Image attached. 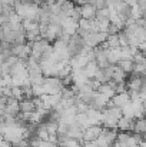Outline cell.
<instances>
[{
  "label": "cell",
  "mask_w": 146,
  "mask_h": 147,
  "mask_svg": "<svg viewBox=\"0 0 146 147\" xmlns=\"http://www.w3.org/2000/svg\"><path fill=\"white\" fill-rule=\"evenodd\" d=\"M43 90H45V94H59L63 90L62 80L57 77H45L43 79Z\"/></svg>",
  "instance_id": "cell-1"
},
{
  "label": "cell",
  "mask_w": 146,
  "mask_h": 147,
  "mask_svg": "<svg viewBox=\"0 0 146 147\" xmlns=\"http://www.w3.org/2000/svg\"><path fill=\"white\" fill-rule=\"evenodd\" d=\"M102 129H103L102 126H90V127H88L86 130H83L82 142H95L97 137L100 136Z\"/></svg>",
  "instance_id": "cell-2"
},
{
  "label": "cell",
  "mask_w": 146,
  "mask_h": 147,
  "mask_svg": "<svg viewBox=\"0 0 146 147\" xmlns=\"http://www.w3.org/2000/svg\"><path fill=\"white\" fill-rule=\"evenodd\" d=\"M146 84V80H145V76H135L132 74L129 82L126 83V90H135V92H139V89L142 86Z\"/></svg>",
  "instance_id": "cell-3"
},
{
  "label": "cell",
  "mask_w": 146,
  "mask_h": 147,
  "mask_svg": "<svg viewBox=\"0 0 146 147\" xmlns=\"http://www.w3.org/2000/svg\"><path fill=\"white\" fill-rule=\"evenodd\" d=\"M129 101H130V98H129V94H128V90L123 92V93H116L113 97L110 98V104L115 106V107H119L120 110H122V107L126 106Z\"/></svg>",
  "instance_id": "cell-4"
},
{
  "label": "cell",
  "mask_w": 146,
  "mask_h": 147,
  "mask_svg": "<svg viewBox=\"0 0 146 147\" xmlns=\"http://www.w3.org/2000/svg\"><path fill=\"white\" fill-rule=\"evenodd\" d=\"M79 13H80V17L82 19H86V20H92L95 19V14H96V9L89 4V3H85L79 7Z\"/></svg>",
  "instance_id": "cell-5"
},
{
  "label": "cell",
  "mask_w": 146,
  "mask_h": 147,
  "mask_svg": "<svg viewBox=\"0 0 146 147\" xmlns=\"http://www.w3.org/2000/svg\"><path fill=\"white\" fill-rule=\"evenodd\" d=\"M20 113L19 110V101L13 97H9L6 101V110H4V114H10V116H17Z\"/></svg>",
  "instance_id": "cell-6"
},
{
  "label": "cell",
  "mask_w": 146,
  "mask_h": 147,
  "mask_svg": "<svg viewBox=\"0 0 146 147\" xmlns=\"http://www.w3.org/2000/svg\"><path fill=\"white\" fill-rule=\"evenodd\" d=\"M133 121H135L133 119H129V117H125V116H122V117L117 120L116 129H119L120 131H132Z\"/></svg>",
  "instance_id": "cell-7"
},
{
  "label": "cell",
  "mask_w": 146,
  "mask_h": 147,
  "mask_svg": "<svg viewBox=\"0 0 146 147\" xmlns=\"http://www.w3.org/2000/svg\"><path fill=\"white\" fill-rule=\"evenodd\" d=\"M86 116L89 119V123L90 126H100V119H102V111L95 110V109H88L86 111Z\"/></svg>",
  "instance_id": "cell-8"
},
{
  "label": "cell",
  "mask_w": 146,
  "mask_h": 147,
  "mask_svg": "<svg viewBox=\"0 0 146 147\" xmlns=\"http://www.w3.org/2000/svg\"><path fill=\"white\" fill-rule=\"evenodd\" d=\"M96 92L99 93V94H103L105 97H107L109 100L116 94L113 86H110L109 83H102V84H99V87L96 89Z\"/></svg>",
  "instance_id": "cell-9"
},
{
  "label": "cell",
  "mask_w": 146,
  "mask_h": 147,
  "mask_svg": "<svg viewBox=\"0 0 146 147\" xmlns=\"http://www.w3.org/2000/svg\"><path fill=\"white\" fill-rule=\"evenodd\" d=\"M19 110H20V113H33L36 110V107H35L32 98H23L19 101Z\"/></svg>",
  "instance_id": "cell-10"
},
{
  "label": "cell",
  "mask_w": 146,
  "mask_h": 147,
  "mask_svg": "<svg viewBox=\"0 0 146 147\" xmlns=\"http://www.w3.org/2000/svg\"><path fill=\"white\" fill-rule=\"evenodd\" d=\"M126 77H128V74L123 73L116 64H113V71H112L110 80L115 82V83H123V82H126Z\"/></svg>",
  "instance_id": "cell-11"
},
{
  "label": "cell",
  "mask_w": 146,
  "mask_h": 147,
  "mask_svg": "<svg viewBox=\"0 0 146 147\" xmlns=\"http://www.w3.org/2000/svg\"><path fill=\"white\" fill-rule=\"evenodd\" d=\"M146 130V121L145 119H136L133 121V126H132V133H136V134H145Z\"/></svg>",
  "instance_id": "cell-12"
},
{
  "label": "cell",
  "mask_w": 146,
  "mask_h": 147,
  "mask_svg": "<svg viewBox=\"0 0 146 147\" xmlns=\"http://www.w3.org/2000/svg\"><path fill=\"white\" fill-rule=\"evenodd\" d=\"M107 61L109 64H117L120 61V47L107 50Z\"/></svg>",
  "instance_id": "cell-13"
},
{
  "label": "cell",
  "mask_w": 146,
  "mask_h": 147,
  "mask_svg": "<svg viewBox=\"0 0 146 147\" xmlns=\"http://www.w3.org/2000/svg\"><path fill=\"white\" fill-rule=\"evenodd\" d=\"M99 69L96 64V61L93 60V61H89L85 67H83V71H85V74H86V77L90 80V79H93V76H95V73H96V70Z\"/></svg>",
  "instance_id": "cell-14"
},
{
  "label": "cell",
  "mask_w": 146,
  "mask_h": 147,
  "mask_svg": "<svg viewBox=\"0 0 146 147\" xmlns=\"http://www.w3.org/2000/svg\"><path fill=\"white\" fill-rule=\"evenodd\" d=\"M116 66H117L123 73H126V74H130L132 70H133V61H132V60H120Z\"/></svg>",
  "instance_id": "cell-15"
},
{
  "label": "cell",
  "mask_w": 146,
  "mask_h": 147,
  "mask_svg": "<svg viewBox=\"0 0 146 147\" xmlns=\"http://www.w3.org/2000/svg\"><path fill=\"white\" fill-rule=\"evenodd\" d=\"M35 137H37L40 140H48L49 139V134L46 131V129H45V124H42V123L39 124V127H37L36 133H35Z\"/></svg>",
  "instance_id": "cell-16"
},
{
  "label": "cell",
  "mask_w": 146,
  "mask_h": 147,
  "mask_svg": "<svg viewBox=\"0 0 146 147\" xmlns=\"http://www.w3.org/2000/svg\"><path fill=\"white\" fill-rule=\"evenodd\" d=\"M42 94H45L43 84H33L32 86V96L33 97H40Z\"/></svg>",
  "instance_id": "cell-17"
},
{
  "label": "cell",
  "mask_w": 146,
  "mask_h": 147,
  "mask_svg": "<svg viewBox=\"0 0 146 147\" xmlns=\"http://www.w3.org/2000/svg\"><path fill=\"white\" fill-rule=\"evenodd\" d=\"M12 97L16 98L17 101L23 100V98H24V96H23V90H22L20 87H12Z\"/></svg>",
  "instance_id": "cell-18"
},
{
  "label": "cell",
  "mask_w": 146,
  "mask_h": 147,
  "mask_svg": "<svg viewBox=\"0 0 146 147\" xmlns=\"http://www.w3.org/2000/svg\"><path fill=\"white\" fill-rule=\"evenodd\" d=\"M95 17H96V19H107V17H109V10H107V7L100 9V10H96Z\"/></svg>",
  "instance_id": "cell-19"
},
{
  "label": "cell",
  "mask_w": 146,
  "mask_h": 147,
  "mask_svg": "<svg viewBox=\"0 0 146 147\" xmlns=\"http://www.w3.org/2000/svg\"><path fill=\"white\" fill-rule=\"evenodd\" d=\"M113 89H115V93H123V92H126V82H123V83H116Z\"/></svg>",
  "instance_id": "cell-20"
},
{
  "label": "cell",
  "mask_w": 146,
  "mask_h": 147,
  "mask_svg": "<svg viewBox=\"0 0 146 147\" xmlns=\"http://www.w3.org/2000/svg\"><path fill=\"white\" fill-rule=\"evenodd\" d=\"M4 61H6V63H7V64H9V66L12 67L13 64H16V63L19 61V59H17L16 56H13V54H10L9 57H6V59H4Z\"/></svg>",
  "instance_id": "cell-21"
},
{
  "label": "cell",
  "mask_w": 146,
  "mask_h": 147,
  "mask_svg": "<svg viewBox=\"0 0 146 147\" xmlns=\"http://www.w3.org/2000/svg\"><path fill=\"white\" fill-rule=\"evenodd\" d=\"M6 101H7V97H0V117L4 114V110H6Z\"/></svg>",
  "instance_id": "cell-22"
},
{
  "label": "cell",
  "mask_w": 146,
  "mask_h": 147,
  "mask_svg": "<svg viewBox=\"0 0 146 147\" xmlns=\"http://www.w3.org/2000/svg\"><path fill=\"white\" fill-rule=\"evenodd\" d=\"M136 4H138V7L145 13V10H146V0H138L136 1Z\"/></svg>",
  "instance_id": "cell-23"
},
{
  "label": "cell",
  "mask_w": 146,
  "mask_h": 147,
  "mask_svg": "<svg viewBox=\"0 0 146 147\" xmlns=\"http://www.w3.org/2000/svg\"><path fill=\"white\" fill-rule=\"evenodd\" d=\"M125 3H126V6H129V7H133L135 4H136V1L138 0H123Z\"/></svg>",
  "instance_id": "cell-24"
},
{
  "label": "cell",
  "mask_w": 146,
  "mask_h": 147,
  "mask_svg": "<svg viewBox=\"0 0 146 147\" xmlns=\"http://www.w3.org/2000/svg\"><path fill=\"white\" fill-rule=\"evenodd\" d=\"M0 147H13L10 143H7V142H3L1 144H0Z\"/></svg>",
  "instance_id": "cell-25"
},
{
  "label": "cell",
  "mask_w": 146,
  "mask_h": 147,
  "mask_svg": "<svg viewBox=\"0 0 146 147\" xmlns=\"http://www.w3.org/2000/svg\"><path fill=\"white\" fill-rule=\"evenodd\" d=\"M20 1H23V3H33V0H20Z\"/></svg>",
  "instance_id": "cell-26"
},
{
  "label": "cell",
  "mask_w": 146,
  "mask_h": 147,
  "mask_svg": "<svg viewBox=\"0 0 146 147\" xmlns=\"http://www.w3.org/2000/svg\"><path fill=\"white\" fill-rule=\"evenodd\" d=\"M0 14H3V4H0Z\"/></svg>",
  "instance_id": "cell-27"
}]
</instances>
